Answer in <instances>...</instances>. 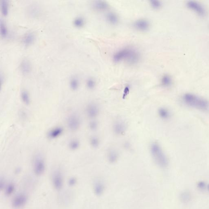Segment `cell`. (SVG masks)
<instances>
[{
    "instance_id": "cell-14",
    "label": "cell",
    "mask_w": 209,
    "mask_h": 209,
    "mask_svg": "<svg viewBox=\"0 0 209 209\" xmlns=\"http://www.w3.org/2000/svg\"><path fill=\"white\" fill-rule=\"evenodd\" d=\"M106 18L107 22L111 25H116L119 22V16L114 12H110L107 13Z\"/></svg>"
},
{
    "instance_id": "cell-20",
    "label": "cell",
    "mask_w": 209,
    "mask_h": 209,
    "mask_svg": "<svg viewBox=\"0 0 209 209\" xmlns=\"http://www.w3.org/2000/svg\"><path fill=\"white\" fill-rule=\"evenodd\" d=\"M40 13V8L36 5L30 6L27 10V13L30 17H36L39 16Z\"/></svg>"
},
{
    "instance_id": "cell-10",
    "label": "cell",
    "mask_w": 209,
    "mask_h": 209,
    "mask_svg": "<svg viewBox=\"0 0 209 209\" xmlns=\"http://www.w3.org/2000/svg\"><path fill=\"white\" fill-rule=\"evenodd\" d=\"M26 196L23 194H20L16 196L12 201V204L14 208H19L25 205L27 201Z\"/></svg>"
},
{
    "instance_id": "cell-32",
    "label": "cell",
    "mask_w": 209,
    "mask_h": 209,
    "mask_svg": "<svg viewBox=\"0 0 209 209\" xmlns=\"http://www.w3.org/2000/svg\"><path fill=\"white\" fill-rule=\"evenodd\" d=\"M99 127V123L96 120L92 119L89 123V128L91 131H95Z\"/></svg>"
},
{
    "instance_id": "cell-19",
    "label": "cell",
    "mask_w": 209,
    "mask_h": 209,
    "mask_svg": "<svg viewBox=\"0 0 209 209\" xmlns=\"http://www.w3.org/2000/svg\"><path fill=\"white\" fill-rule=\"evenodd\" d=\"M35 40V35L32 32L25 34L23 39V44L25 46H30L33 44Z\"/></svg>"
},
{
    "instance_id": "cell-1",
    "label": "cell",
    "mask_w": 209,
    "mask_h": 209,
    "mask_svg": "<svg viewBox=\"0 0 209 209\" xmlns=\"http://www.w3.org/2000/svg\"><path fill=\"white\" fill-rule=\"evenodd\" d=\"M141 54L138 51L132 47H125L119 49L113 56V61L115 63L125 62L129 65L138 63Z\"/></svg>"
},
{
    "instance_id": "cell-23",
    "label": "cell",
    "mask_w": 209,
    "mask_h": 209,
    "mask_svg": "<svg viewBox=\"0 0 209 209\" xmlns=\"http://www.w3.org/2000/svg\"><path fill=\"white\" fill-rule=\"evenodd\" d=\"M20 96L21 100L25 105L28 106L30 104L31 102L30 97L29 94L27 91L25 90H23L21 91Z\"/></svg>"
},
{
    "instance_id": "cell-7",
    "label": "cell",
    "mask_w": 209,
    "mask_h": 209,
    "mask_svg": "<svg viewBox=\"0 0 209 209\" xmlns=\"http://www.w3.org/2000/svg\"><path fill=\"white\" fill-rule=\"evenodd\" d=\"M52 184L56 190H61L63 186V179L61 172L56 170L53 172L52 177Z\"/></svg>"
},
{
    "instance_id": "cell-27",
    "label": "cell",
    "mask_w": 209,
    "mask_h": 209,
    "mask_svg": "<svg viewBox=\"0 0 209 209\" xmlns=\"http://www.w3.org/2000/svg\"><path fill=\"white\" fill-rule=\"evenodd\" d=\"M89 143L90 146L92 148H97L99 146L100 144V141L98 137L96 136H92L90 138L89 140Z\"/></svg>"
},
{
    "instance_id": "cell-17",
    "label": "cell",
    "mask_w": 209,
    "mask_h": 209,
    "mask_svg": "<svg viewBox=\"0 0 209 209\" xmlns=\"http://www.w3.org/2000/svg\"><path fill=\"white\" fill-rule=\"evenodd\" d=\"M119 156L118 152L115 149H110L107 153V158L111 163H115L117 162Z\"/></svg>"
},
{
    "instance_id": "cell-16",
    "label": "cell",
    "mask_w": 209,
    "mask_h": 209,
    "mask_svg": "<svg viewBox=\"0 0 209 209\" xmlns=\"http://www.w3.org/2000/svg\"><path fill=\"white\" fill-rule=\"evenodd\" d=\"M20 68L23 74L24 75H28L31 71V64L28 60L24 59L20 63Z\"/></svg>"
},
{
    "instance_id": "cell-2",
    "label": "cell",
    "mask_w": 209,
    "mask_h": 209,
    "mask_svg": "<svg viewBox=\"0 0 209 209\" xmlns=\"http://www.w3.org/2000/svg\"><path fill=\"white\" fill-rule=\"evenodd\" d=\"M150 153L152 158L159 167L165 168L168 165V160L161 146L156 142H152L150 147Z\"/></svg>"
},
{
    "instance_id": "cell-25",
    "label": "cell",
    "mask_w": 209,
    "mask_h": 209,
    "mask_svg": "<svg viewBox=\"0 0 209 209\" xmlns=\"http://www.w3.org/2000/svg\"><path fill=\"white\" fill-rule=\"evenodd\" d=\"M70 87L73 91H76L79 88V82L77 78L73 77L71 79L70 82Z\"/></svg>"
},
{
    "instance_id": "cell-6",
    "label": "cell",
    "mask_w": 209,
    "mask_h": 209,
    "mask_svg": "<svg viewBox=\"0 0 209 209\" xmlns=\"http://www.w3.org/2000/svg\"><path fill=\"white\" fill-rule=\"evenodd\" d=\"M85 112L88 118L91 119H94L99 114V107L96 103H90L86 106Z\"/></svg>"
},
{
    "instance_id": "cell-28",
    "label": "cell",
    "mask_w": 209,
    "mask_h": 209,
    "mask_svg": "<svg viewBox=\"0 0 209 209\" xmlns=\"http://www.w3.org/2000/svg\"><path fill=\"white\" fill-rule=\"evenodd\" d=\"M80 142L77 139H73L71 140L69 144V147L71 150L75 151L78 150L80 147Z\"/></svg>"
},
{
    "instance_id": "cell-11",
    "label": "cell",
    "mask_w": 209,
    "mask_h": 209,
    "mask_svg": "<svg viewBox=\"0 0 209 209\" xmlns=\"http://www.w3.org/2000/svg\"><path fill=\"white\" fill-rule=\"evenodd\" d=\"M113 132L117 136H122L126 132V126L122 121H116L113 125Z\"/></svg>"
},
{
    "instance_id": "cell-12",
    "label": "cell",
    "mask_w": 209,
    "mask_h": 209,
    "mask_svg": "<svg viewBox=\"0 0 209 209\" xmlns=\"http://www.w3.org/2000/svg\"><path fill=\"white\" fill-rule=\"evenodd\" d=\"M92 7L97 11H104L109 9V5L105 1H98L94 2Z\"/></svg>"
},
{
    "instance_id": "cell-5",
    "label": "cell",
    "mask_w": 209,
    "mask_h": 209,
    "mask_svg": "<svg viewBox=\"0 0 209 209\" xmlns=\"http://www.w3.org/2000/svg\"><path fill=\"white\" fill-rule=\"evenodd\" d=\"M67 124L70 130L73 132L76 131L80 127L81 120L78 115L72 114L68 117Z\"/></svg>"
},
{
    "instance_id": "cell-31",
    "label": "cell",
    "mask_w": 209,
    "mask_h": 209,
    "mask_svg": "<svg viewBox=\"0 0 209 209\" xmlns=\"http://www.w3.org/2000/svg\"><path fill=\"white\" fill-rule=\"evenodd\" d=\"M96 85V82L94 79L89 78L86 81V86L87 88L90 90L94 89Z\"/></svg>"
},
{
    "instance_id": "cell-33",
    "label": "cell",
    "mask_w": 209,
    "mask_h": 209,
    "mask_svg": "<svg viewBox=\"0 0 209 209\" xmlns=\"http://www.w3.org/2000/svg\"><path fill=\"white\" fill-rule=\"evenodd\" d=\"M181 199L184 202H187L190 199V196L189 192H184L181 196Z\"/></svg>"
},
{
    "instance_id": "cell-38",
    "label": "cell",
    "mask_w": 209,
    "mask_h": 209,
    "mask_svg": "<svg viewBox=\"0 0 209 209\" xmlns=\"http://www.w3.org/2000/svg\"><path fill=\"white\" fill-rule=\"evenodd\" d=\"M208 190H209V185L208 186Z\"/></svg>"
},
{
    "instance_id": "cell-8",
    "label": "cell",
    "mask_w": 209,
    "mask_h": 209,
    "mask_svg": "<svg viewBox=\"0 0 209 209\" xmlns=\"http://www.w3.org/2000/svg\"><path fill=\"white\" fill-rule=\"evenodd\" d=\"M133 27L135 29L140 32L147 31L150 29V23L149 20L145 18H140L134 21Z\"/></svg>"
},
{
    "instance_id": "cell-15",
    "label": "cell",
    "mask_w": 209,
    "mask_h": 209,
    "mask_svg": "<svg viewBox=\"0 0 209 209\" xmlns=\"http://www.w3.org/2000/svg\"><path fill=\"white\" fill-rule=\"evenodd\" d=\"M63 129L61 127H56L51 129L47 134V136L50 139H55L60 136L63 132Z\"/></svg>"
},
{
    "instance_id": "cell-30",
    "label": "cell",
    "mask_w": 209,
    "mask_h": 209,
    "mask_svg": "<svg viewBox=\"0 0 209 209\" xmlns=\"http://www.w3.org/2000/svg\"><path fill=\"white\" fill-rule=\"evenodd\" d=\"M15 188V186L12 183H10L7 185L6 187V189H5V194H6V195L9 196L12 195L14 192Z\"/></svg>"
},
{
    "instance_id": "cell-3",
    "label": "cell",
    "mask_w": 209,
    "mask_h": 209,
    "mask_svg": "<svg viewBox=\"0 0 209 209\" xmlns=\"http://www.w3.org/2000/svg\"><path fill=\"white\" fill-rule=\"evenodd\" d=\"M183 99L184 103L189 107L202 110H207L209 109L208 101L195 94L186 93L183 96Z\"/></svg>"
},
{
    "instance_id": "cell-4",
    "label": "cell",
    "mask_w": 209,
    "mask_h": 209,
    "mask_svg": "<svg viewBox=\"0 0 209 209\" xmlns=\"http://www.w3.org/2000/svg\"><path fill=\"white\" fill-rule=\"evenodd\" d=\"M33 167L34 173L36 175H42L46 170V165L44 156L42 154H36L34 158Z\"/></svg>"
},
{
    "instance_id": "cell-34",
    "label": "cell",
    "mask_w": 209,
    "mask_h": 209,
    "mask_svg": "<svg viewBox=\"0 0 209 209\" xmlns=\"http://www.w3.org/2000/svg\"><path fill=\"white\" fill-rule=\"evenodd\" d=\"M77 181L76 179L74 177L71 178L68 181V184L70 186H74L76 185Z\"/></svg>"
},
{
    "instance_id": "cell-35",
    "label": "cell",
    "mask_w": 209,
    "mask_h": 209,
    "mask_svg": "<svg viewBox=\"0 0 209 209\" xmlns=\"http://www.w3.org/2000/svg\"><path fill=\"white\" fill-rule=\"evenodd\" d=\"M197 186L199 189H204L206 187V184L204 182H200L198 183Z\"/></svg>"
},
{
    "instance_id": "cell-36",
    "label": "cell",
    "mask_w": 209,
    "mask_h": 209,
    "mask_svg": "<svg viewBox=\"0 0 209 209\" xmlns=\"http://www.w3.org/2000/svg\"><path fill=\"white\" fill-rule=\"evenodd\" d=\"M129 91V86H126L125 88L124 92H123V97H125L128 94Z\"/></svg>"
},
{
    "instance_id": "cell-22",
    "label": "cell",
    "mask_w": 209,
    "mask_h": 209,
    "mask_svg": "<svg viewBox=\"0 0 209 209\" xmlns=\"http://www.w3.org/2000/svg\"><path fill=\"white\" fill-rule=\"evenodd\" d=\"M1 11L3 16H8L9 13V3L7 0H2L1 1Z\"/></svg>"
},
{
    "instance_id": "cell-26",
    "label": "cell",
    "mask_w": 209,
    "mask_h": 209,
    "mask_svg": "<svg viewBox=\"0 0 209 209\" xmlns=\"http://www.w3.org/2000/svg\"><path fill=\"white\" fill-rule=\"evenodd\" d=\"M85 23V19L83 17L79 16L75 18V20L73 21L74 25L76 27L78 28H81L84 25Z\"/></svg>"
},
{
    "instance_id": "cell-37",
    "label": "cell",
    "mask_w": 209,
    "mask_h": 209,
    "mask_svg": "<svg viewBox=\"0 0 209 209\" xmlns=\"http://www.w3.org/2000/svg\"><path fill=\"white\" fill-rule=\"evenodd\" d=\"M5 182H4V181L2 180V179H1V182H0V189L1 190H2L3 188H4L5 187Z\"/></svg>"
},
{
    "instance_id": "cell-18",
    "label": "cell",
    "mask_w": 209,
    "mask_h": 209,
    "mask_svg": "<svg viewBox=\"0 0 209 209\" xmlns=\"http://www.w3.org/2000/svg\"><path fill=\"white\" fill-rule=\"evenodd\" d=\"M158 115L160 119L167 120L170 117L171 113L169 110L165 107H160L158 109Z\"/></svg>"
},
{
    "instance_id": "cell-29",
    "label": "cell",
    "mask_w": 209,
    "mask_h": 209,
    "mask_svg": "<svg viewBox=\"0 0 209 209\" xmlns=\"http://www.w3.org/2000/svg\"><path fill=\"white\" fill-rule=\"evenodd\" d=\"M150 5L152 9L154 10H158L162 7V3L159 1L151 0L150 1Z\"/></svg>"
},
{
    "instance_id": "cell-9",
    "label": "cell",
    "mask_w": 209,
    "mask_h": 209,
    "mask_svg": "<svg viewBox=\"0 0 209 209\" xmlns=\"http://www.w3.org/2000/svg\"><path fill=\"white\" fill-rule=\"evenodd\" d=\"M187 7L200 16H203L205 14V9L201 4L195 1H189L187 3Z\"/></svg>"
},
{
    "instance_id": "cell-21",
    "label": "cell",
    "mask_w": 209,
    "mask_h": 209,
    "mask_svg": "<svg viewBox=\"0 0 209 209\" xmlns=\"http://www.w3.org/2000/svg\"><path fill=\"white\" fill-rule=\"evenodd\" d=\"M172 80L171 77L168 75H164L160 79V84L164 87H169L171 86Z\"/></svg>"
},
{
    "instance_id": "cell-24",
    "label": "cell",
    "mask_w": 209,
    "mask_h": 209,
    "mask_svg": "<svg viewBox=\"0 0 209 209\" xmlns=\"http://www.w3.org/2000/svg\"><path fill=\"white\" fill-rule=\"evenodd\" d=\"M0 34L3 37H6L8 35V30L6 24L2 19L0 20Z\"/></svg>"
},
{
    "instance_id": "cell-13",
    "label": "cell",
    "mask_w": 209,
    "mask_h": 209,
    "mask_svg": "<svg viewBox=\"0 0 209 209\" xmlns=\"http://www.w3.org/2000/svg\"><path fill=\"white\" fill-rule=\"evenodd\" d=\"M94 191L96 195L100 196L104 192L105 186L104 184L101 181H96L94 184Z\"/></svg>"
}]
</instances>
